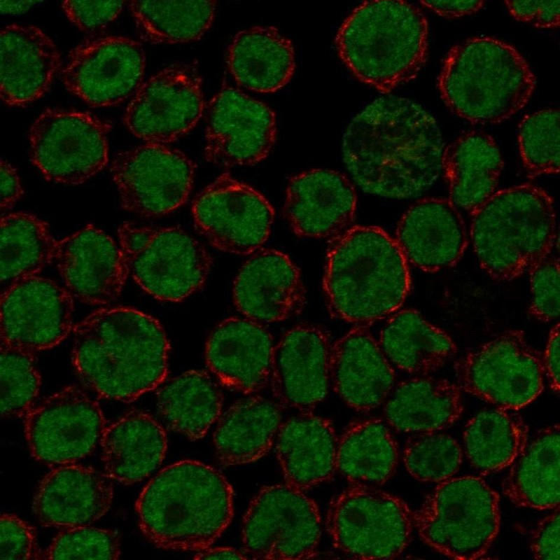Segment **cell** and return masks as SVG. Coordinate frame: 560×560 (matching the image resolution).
<instances>
[{
    "label": "cell",
    "instance_id": "obj_1",
    "mask_svg": "<svg viewBox=\"0 0 560 560\" xmlns=\"http://www.w3.org/2000/svg\"><path fill=\"white\" fill-rule=\"evenodd\" d=\"M442 137L434 118L407 98L375 99L344 134V162L366 192L408 198L428 190L442 169Z\"/></svg>",
    "mask_w": 560,
    "mask_h": 560
},
{
    "label": "cell",
    "instance_id": "obj_2",
    "mask_svg": "<svg viewBox=\"0 0 560 560\" xmlns=\"http://www.w3.org/2000/svg\"><path fill=\"white\" fill-rule=\"evenodd\" d=\"M169 350L160 323L134 309L97 310L74 330L76 372L108 399L130 402L156 388L167 376Z\"/></svg>",
    "mask_w": 560,
    "mask_h": 560
},
{
    "label": "cell",
    "instance_id": "obj_3",
    "mask_svg": "<svg viewBox=\"0 0 560 560\" xmlns=\"http://www.w3.org/2000/svg\"><path fill=\"white\" fill-rule=\"evenodd\" d=\"M139 527L158 547L200 551L229 525L233 490L224 475L200 461L183 460L162 469L136 503Z\"/></svg>",
    "mask_w": 560,
    "mask_h": 560
},
{
    "label": "cell",
    "instance_id": "obj_4",
    "mask_svg": "<svg viewBox=\"0 0 560 560\" xmlns=\"http://www.w3.org/2000/svg\"><path fill=\"white\" fill-rule=\"evenodd\" d=\"M410 284L408 262L382 228L356 225L335 237L323 289L335 317L359 325L382 318L402 305Z\"/></svg>",
    "mask_w": 560,
    "mask_h": 560
},
{
    "label": "cell",
    "instance_id": "obj_5",
    "mask_svg": "<svg viewBox=\"0 0 560 560\" xmlns=\"http://www.w3.org/2000/svg\"><path fill=\"white\" fill-rule=\"evenodd\" d=\"M428 22L405 1L374 0L356 7L336 36L339 56L361 82L388 93L418 74L428 52Z\"/></svg>",
    "mask_w": 560,
    "mask_h": 560
},
{
    "label": "cell",
    "instance_id": "obj_6",
    "mask_svg": "<svg viewBox=\"0 0 560 560\" xmlns=\"http://www.w3.org/2000/svg\"><path fill=\"white\" fill-rule=\"evenodd\" d=\"M536 77L511 45L477 36L453 47L438 77L441 97L456 115L475 124L503 122L530 99Z\"/></svg>",
    "mask_w": 560,
    "mask_h": 560
},
{
    "label": "cell",
    "instance_id": "obj_7",
    "mask_svg": "<svg viewBox=\"0 0 560 560\" xmlns=\"http://www.w3.org/2000/svg\"><path fill=\"white\" fill-rule=\"evenodd\" d=\"M471 216L474 252L497 281L519 276L558 241L554 202L532 184L496 191Z\"/></svg>",
    "mask_w": 560,
    "mask_h": 560
},
{
    "label": "cell",
    "instance_id": "obj_8",
    "mask_svg": "<svg viewBox=\"0 0 560 560\" xmlns=\"http://www.w3.org/2000/svg\"><path fill=\"white\" fill-rule=\"evenodd\" d=\"M414 522L424 542L440 552L456 559H477L498 533L499 498L479 477L449 478L428 496Z\"/></svg>",
    "mask_w": 560,
    "mask_h": 560
},
{
    "label": "cell",
    "instance_id": "obj_9",
    "mask_svg": "<svg viewBox=\"0 0 560 560\" xmlns=\"http://www.w3.org/2000/svg\"><path fill=\"white\" fill-rule=\"evenodd\" d=\"M118 233L129 275L152 296L178 302L204 285L212 258L183 230L139 227L125 222Z\"/></svg>",
    "mask_w": 560,
    "mask_h": 560
},
{
    "label": "cell",
    "instance_id": "obj_10",
    "mask_svg": "<svg viewBox=\"0 0 560 560\" xmlns=\"http://www.w3.org/2000/svg\"><path fill=\"white\" fill-rule=\"evenodd\" d=\"M414 514L400 498L356 485L331 502L326 527L335 547L356 559H391L407 547Z\"/></svg>",
    "mask_w": 560,
    "mask_h": 560
},
{
    "label": "cell",
    "instance_id": "obj_11",
    "mask_svg": "<svg viewBox=\"0 0 560 560\" xmlns=\"http://www.w3.org/2000/svg\"><path fill=\"white\" fill-rule=\"evenodd\" d=\"M454 368L461 390L499 408H522L544 388L542 355L519 330L499 334L458 360Z\"/></svg>",
    "mask_w": 560,
    "mask_h": 560
},
{
    "label": "cell",
    "instance_id": "obj_12",
    "mask_svg": "<svg viewBox=\"0 0 560 560\" xmlns=\"http://www.w3.org/2000/svg\"><path fill=\"white\" fill-rule=\"evenodd\" d=\"M321 536L316 504L304 491L286 483L262 488L243 520L244 552L251 559L309 558Z\"/></svg>",
    "mask_w": 560,
    "mask_h": 560
},
{
    "label": "cell",
    "instance_id": "obj_13",
    "mask_svg": "<svg viewBox=\"0 0 560 560\" xmlns=\"http://www.w3.org/2000/svg\"><path fill=\"white\" fill-rule=\"evenodd\" d=\"M110 128L86 112L46 109L29 130L31 162L50 181L80 184L107 164Z\"/></svg>",
    "mask_w": 560,
    "mask_h": 560
},
{
    "label": "cell",
    "instance_id": "obj_14",
    "mask_svg": "<svg viewBox=\"0 0 560 560\" xmlns=\"http://www.w3.org/2000/svg\"><path fill=\"white\" fill-rule=\"evenodd\" d=\"M111 171L125 209L159 217L187 201L195 164L179 150L146 143L117 155Z\"/></svg>",
    "mask_w": 560,
    "mask_h": 560
},
{
    "label": "cell",
    "instance_id": "obj_15",
    "mask_svg": "<svg viewBox=\"0 0 560 560\" xmlns=\"http://www.w3.org/2000/svg\"><path fill=\"white\" fill-rule=\"evenodd\" d=\"M192 213L196 230L211 246L237 255L258 251L267 240L274 217L260 192L229 174L195 197Z\"/></svg>",
    "mask_w": 560,
    "mask_h": 560
},
{
    "label": "cell",
    "instance_id": "obj_16",
    "mask_svg": "<svg viewBox=\"0 0 560 560\" xmlns=\"http://www.w3.org/2000/svg\"><path fill=\"white\" fill-rule=\"evenodd\" d=\"M106 421L99 404L78 387H67L26 414L25 435L32 456L65 465L89 455L101 442Z\"/></svg>",
    "mask_w": 560,
    "mask_h": 560
},
{
    "label": "cell",
    "instance_id": "obj_17",
    "mask_svg": "<svg viewBox=\"0 0 560 560\" xmlns=\"http://www.w3.org/2000/svg\"><path fill=\"white\" fill-rule=\"evenodd\" d=\"M204 108L202 82L196 66H167L142 83L125 113V124L147 143L168 144L198 122Z\"/></svg>",
    "mask_w": 560,
    "mask_h": 560
},
{
    "label": "cell",
    "instance_id": "obj_18",
    "mask_svg": "<svg viewBox=\"0 0 560 560\" xmlns=\"http://www.w3.org/2000/svg\"><path fill=\"white\" fill-rule=\"evenodd\" d=\"M276 135L273 110L226 83L206 106L204 156L214 164H255L269 155Z\"/></svg>",
    "mask_w": 560,
    "mask_h": 560
},
{
    "label": "cell",
    "instance_id": "obj_19",
    "mask_svg": "<svg viewBox=\"0 0 560 560\" xmlns=\"http://www.w3.org/2000/svg\"><path fill=\"white\" fill-rule=\"evenodd\" d=\"M145 52L140 43L122 36H104L78 46L62 70L66 88L88 104H118L141 85Z\"/></svg>",
    "mask_w": 560,
    "mask_h": 560
},
{
    "label": "cell",
    "instance_id": "obj_20",
    "mask_svg": "<svg viewBox=\"0 0 560 560\" xmlns=\"http://www.w3.org/2000/svg\"><path fill=\"white\" fill-rule=\"evenodd\" d=\"M73 297L55 281L33 275L1 292V342L31 353L60 343L72 327Z\"/></svg>",
    "mask_w": 560,
    "mask_h": 560
},
{
    "label": "cell",
    "instance_id": "obj_21",
    "mask_svg": "<svg viewBox=\"0 0 560 560\" xmlns=\"http://www.w3.org/2000/svg\"><path fill=\"white\" fill-rule=\"evenodd\" d=\"M53 261L70 295L91 304L115 300L129 275L120 246L92 225L57 241Z\"/></svg>",
    "mask_w": 560,
    "mask_h": 560
},
{
    "label": "cell",
    "instance_id": "obj_22",
    "mask_svg": "<svg viewBox=\"0 0 560 560\" xmlns=\"http://www.w3.org/2000/svg\"><path fill=\"white\" fill-rule=\"evenodd\" d=\"M331 348L327 334L316 326L300 325L283 336L274 346L270 373L281 405L307 412L326 398Z\"/></svg>",
    "mask_w": 560,
    "mask_h": 560
},
{
    "label": "cell",
    "instance_id": "obj_23",
    "mask_svg": "<svg viewBox=\"0 0 560 560\" xmlns=\"http://www.w3.org/2000/svg\"><path fill=\"white\" fill-rule=\"evenodd\" d=\"M356 208L355 190L346 176L333 170L314 169L290 179L284 213L297 235L326 238L348 229Z\"/></svg>",
    "mask_w": 560,
    "mask_h": 560
},
{
    "label": "cell",
    "instance_id": "obj_24",
    "mask_svg": "<svg viewBox=\"0 0 560 560\" xmlns=\"http://www.w3.org/2000/svg\"><path fill=\"white\" fill-rule=\"evenodd\" d=\"M396 236L407 261L428 272L456 264L468 241L461 211L449 199L440 197L412 204L398 222Z\"/></svg>",
    "mask_w": 560,
    "mask_h": 560
},
{
    "label": "cell",
    "instance_id": "obj_25",
    "mask_svg": "<svg viewBox=\"0 0 560 560\" xmlns=\"http://www.w3.org/2000/svg\"><path fill=\"white\" fill-rule=\"evenodd\" d=\"M238 310L256 323H272L299 313L304 303L300 271L284 253L260 248L243 265L233 286Z\"/></svg>",
    "mask_w": 560,
    "mask_h": 560
},
{
    "label": "cell",
    "instance_id": "obj_26",
    "mask_svg": "<svg viewBox=\"0 0 560 560\" xmlns=\"http://www.w3.org/2000/svg\"><path fill=\"white\" fill-rule=\"evenodd\" d=\"M111 478L92 468L61 465L41 481L33 510L44 526L70 528L89 525L109 509L113 496Z\"/></svg>",
    "mask_w": 560,
    "mask_h": 560
},
{
    "label": "cell",
    "instance_id": "obj_27",
    "mask_svg": "<svg viewBox=\"0 0 560 560\" xmlns=\"http://www.w3.org/2000/svg\"><path fill=\"white\" fill-rule=\"evenodd\" d=\"M330 382L348 405L368 411L384 402L396 376L377 340L360 326L332 346Z\"/></svg>",
    "mask_w": 560,
    "mask_h": 560
},
{
    "label": "cell",
    "instance_id": "obj_28",
    "mask_svg": "<svg viewBox=\"0 0 560 560\" xmlns=\"http://www.w3.org/2000/svg\"><path fill=\"white\" fill-rule=\"evenodd\" d=\"M61 65L55 44L31 25L10 24L1 31V98L11 106L39 99Z\"/></svg>",
    "mask_w": 560,
    "mask_h": 560
},
{
    "label": "cell",
    "instance_id": "obj_29",
    "mask_svg": "<svg viewBox=\"0 0 560 560\" xmlns=\"http://www.w3.org/2000/svg\"><path fill=\"white\" fill-rule=\"evenodd\" d=\"M273 349L270 333L260 323L230 318L211 332L205 358L224 384L249 393L261 389L270 379Z\"/></svg>",
    "mask_w": 560,
    "mask_h": 560
},
{
    "label": "cell",
    "instance_id": "obj_30",
    "mask_svg": "<svg viewBox=\"0 0 560 560\" xmlns=\"http://www.w3.org/2000/svg\"><path fill=\"white\" fill-rule=\"evenodd\" d=\"M338 440L329 420L309 412L282 423L276 453L286 484L304 491L329 480L337 470Z\"/></svg>",
    "mask_w": 560,
    "mask_h": 560
},
{
    "label": "cell",
    "instance_id": "obj_31",
    "mask_svg": "<svg viewBox=\"0 0 560 560\" xmlns=\"http://www.w3.org/2000/svg\"><path fill=\"white\" fill-rule=\"evenodd\" d=\"M503 167L500 150L489 134L463 133L444 149L442 169L449 200L472 215L495 192Z\"/></svg>",
    "mask_w": 560,
    "mask_h": 560
},
{
    "label": "cell",
    "instance_id": "obj_32",
    "mask_svg": "<svg viewBox=\"0 0 560 560\" xmlns=\"http://www.w3.org/2000/svg\"><path fill=\"white\" fill-rule=\"evenodd\" d=\"M386 421L398 431H438L463 410L461 389L443 378L418 375L396 384L384 402Z\"/></svg>",
    "mask_w": 560,
    "mask_h": 560
},
{
    "label": "cell",
    "instance_id": "obj_33",
    "mask_svg": "<svg viewBox=\"0 0 560 560\" xmlns=\"http://www.w3.org/2000/svg\"><path fill=\"white\" fill-rule=\"evenodd\" d=\"M227 63L233 78L241 87L257 92H274L293 75L294 48L276 27L253 26L234 36Z\"/></svg>",
    "mask_w": 560,
    "mask_h": 560
},
{
    "label": "cell",
    "instance_id": "obj_34",
    "mask_svg": "<svg viewBox=\"0 0 560 560\" xmlns=\"http://www.w3.org/2000/svg\"><path fill=\"white\" fill-rule=\"evenodd\" d=\"M100 444L107 475L130 484L148 477L162 463L167 439L153 417L134 411L106 427Z\"/></svg>",
    "mask_w": 560,
    "mask_h": 560
},
{
    "label": "cell",
    "instance_id": "obj_35",
    "mask_svg": "<svg viewBox=\"0 0 560 560\" xmlns=\"http://www.w3.org/2000/svg\"><path fill=\"white\" fill-rule=\"evenodd\" d=\"M377 342L393 367L414 376L437 371L457 352L446 332L413 309L391 315L382 327Z\"/></svg>",
    "mask_w": 560,
    "mask_h": 560
},
{
    "label": "cell",
    "instance_id": "obj_36",
    "mask_svg": "<svg viewBox=\"0 0 560 560\" xmlns=\"http://www.w3.org/2000/svg\"><path fill=\"white\" fill-rule=\"evenodd\" d=\"M281 419L277 401L255 396L237 402L219 418L214 435L218 461L237 465L259 459L271 448Z\"/></svg>",
    "mask_w": 560,
    "mask_h": 560
},
{
    "label": "cell",
    "instance_id": "obj_37",
    "mask_svg": "<svg viewBox=\"0 0 560 560\" xmlns=\"http://www.w3.org/2000/svg\"><path fill=\"white\" fill-rule=\"evenodd\" d=\"M503 484L516 505L545 510L559 503V426L542 429L527 440Z\"/></svg>",
    "mask_w": 560,
    "mask_h": 560
},
{
    "label": "cell",
    "instance_id": "obj_38",
    "mask_svg": "<svg viewBox=\"0 0 560 560\" xmlns=\"http://www.w3.org/2000/svg\"><path fill=\"white\" fill-rule=\"evenodd\" d=\"M219 386L205 372L189 371L172 379L158 393L157 407L172 430L196 440L219 419L223 406Z\"/></svg>",
    "mask_w": 560,
    "mask_h": 560
},
{
    "label": "cell",
    "instance_id": "obj_39",
    "mask_svg": "<svg viewBox=\"0 0 560 560\" xmlns=\"http://www.w3.org/2000/svg\"><path fill=\"white\" fill-rule=\"evenodd\" d=\"M398 462L396 442L380 419L355 423L338 440L337 469L353 484H383L393 475Z\"/></svg>",
    "mask_w": 560,
    "mask_h": 560
},
{
    "label": "cell",
    "instance_id": "obj_40",
    "mask_svg": "<svg viewBox=\"0 0 560 560\" xmlns=\"http://www.w3.org/2000/svg\"><path fill=\"white\" fill-rule=\"evenodd\" d=\"M527 437V426L514 410H485L466 424L464 449L476 470L489 473L510 465L524 448Z\"/></svg>",
    "mask_w": 560,
    "mask_h": 560
},
{
    "label": "cell",
    "instance_id": "obj_41",
    "mask_svg": "<svg viewBox=\"0 0 560 560\" xmlns=\"http://www.w3.org/2000/svg\"><path fill=\"white\" fill-rule=\"evenodd\" d=\"M57 244L48 225L34 215L25 212L2 215L1 292L21 279L36 275L53 261Z\"/></svg>",
    "mask_w": 560,
    "mask_h": 560
},
{
    "label": "cell",
    "instance_id": "obj_42",
    "mask_svg": "<svg viewBox=\"0 0 560 560\" xmlns=\"http://www.w3.org/2000/svg\"><path fill=\"white\" fill-rule=\"evenodd\" d=\"M141 37L153 43H181L200 38L214 20V1L129 3Z\"/></svg>",
    "mask_w": 560,
    "mask_h": 560
},
{
    "label": "cell",
    "instance_id": "obj_43",
    "mask_svg": "<svg viewBox=\"0 0 560 560\" xmlns=\"http://www.w3.org/2000/svg\"><path fill=\"white\" fill-rule=\"evenodd\" d=\"M403 461L407 471L417 480L442 482L458 471L462 450L447 434L438 431L417 433L407 440Z\"/></svg>",
    "mask_w": 560,
    "mask_h": 560
},
{
    "label": "cell",
    "instance_id": "obj_44",
    "mask_svg": "<svg viewBox=\"0 0 560 560\" xmlns=\"http://www.w3.org/2000/svg\"><path fill=\"white\" fill-rule=\"evenodd\" d=\"M559 111L542 109L526 115L518 130L523 164L533 176L557 174L560 164Z\"/></svg>",
    "mask_w": 560,
    "mask_h": 560
},
{
    "label": "cell",
    "instance_id": "obj_45",
    "mask_svg": "<svg viewBox=\"0 0 560 560\" xmlns=\"http://www.w3.org/2000/svg\"><path fill=\"white\" fill-rule=\"evenodd\" d=\"M40 384L32 353L1 344V416L13 418L27 414L32 408Z\"/></svg>",
    "mask_w": 560,
    "mask_h": 560
},
{
    "label": "cell",
    "instance_id": "obj_46",
    "mask_svg": "<svg viewBox=\"0 0 560 560\" xmlns=\"http://www.w3.org/2000/svg\"><path fill=\"white\" fill-rule=\"evenodd\" d=\"M120 542L113 531L83 525L63 528L47 550L51 559H116Z\"/></svg>",
    "mask_w": 560,
    "mask_h": 560
},
{
    "label": "cell",
    "instance_id": "obj_47",
    "mask_svg": "<svg viewBox=\"0 0 560 560\" xmlns=\"http://www.w3.org/2000/svg\"><path fill=\"white\" fill-rule=\"evenodd\" d=\"M531 290L529 314L551 322L559 315V257L558 241L528 270Z\"/></svg>",
    "mask_w": 560,
    "mask_h": 560
},
{
    "label": "cell",
    "instance_id": "obj_48",
    "mask_svg": "<svg viewBox=\"0 0 560 560\" xmlns=\"http://www.w3.org/2000/svg\"><path fill=\"white\" fill-rule=\"evenodd\" d=\"M35 534L27 522L11 514L1 517L0 559H28L34 558Z\"/></svg>",
    "mask_w": 560,
    "mask_h": 560
},
{
    "label": "cell",
    "instance_id": "obj_49",
    "mask_svg": "<svg viewBox=\"0 0 560 560\" xmlns=\"http://www.w3.org/2000/svg\"><path fill=\"white\" fill-rule=\"evenodd\" d=\"M123 1H76L62 3L68 18L80 29L91 32L113 21L121 12Z\"/></svg>",
    "mask_w": 560,
    "mask_h": 560
},
{
    "label": "cell",
    "instance_id": "obj_50",
    "mask_svg": "<svg viewBox=\"0 0 560 560\" xmlns=\"http://www.w3.org/2000/svg\"><path fill=\"white\" fill-rule=\"evenodd\" d=\"M511 15L517 20L540 28H556L559 26L560 1H507Z\"/></svg>",
    "mask_w": 560,
    "mask_h": 560
},
{
    "label": "cell",
    "instance_id": "obj_51",
    "mask_svg": "<svg viewBox=\"0 0 560 560\" xmlns=\"http://www.w3.org/2000/svg\"><path fill=\"white\" fill-rule=\"evenodd\" d=\"M559 510L544 518L534 530L531 546L533 556L539 559H559Z\"/></svg>",
    "mask_w": 560,
    "mask_h": 560
},
{
    "label": "cell",
    "instance_id": "obj_52",
    "mask_svg": "<svg viewBox=\"0 0 560 560\" xmlns=\"http://www.w3.org/2000/svg\"><path fill=\"white\" fill-rule=\"evenodd\" d=\"M559 325L557 323L551 330L546 344L542 363L545 376L552 390L559 392Z\"/></svg>",
    "mask_w": 560,
    "mask_h": 560
},
{
    "label": "cell",
    "instance_id": "obj_53",
    "mask_svg": "<svg viewBox=\"0 0 560 560\" xmlns=\"http://www.w3.org/2000/svg\"><path fill=\"white\" fill-rule=\"evenodd\" d=\"M23 193L16 170L6 161L1 160V209H10Z\"/></svg>",
    "mask_w": 560,
    "mask_h": 560
},
{
    "label": "cell",
    "instance_id": "obj_54",
    "mask_svg": "<svg viewBox=\"0 0 560 560\" xmlns=\"http://www.w3.org/2000/svg\"><path fill=\"white\" fill-rule=\"evenodd\" d=\"M420 4L439 15L457 18L471 15L481 9L482 1H422Z\"/></svg>",
    "mask_w": 560,
    "mask_h": 560
},
{
    "label": "cell",
    "instance_id": "obj_55",
    "mask_svg": "<svg viewBox=\"0 0 560 560\" xmlns=\"http://www.w3.org/2000/svg\"><path fill=\"white\" fill-rule=\"evenodd\" d=\"M195 559H248L244 552L231 547H206L198 551Z\"/></svg>",
    "mask_w": 560,
    "mask_h": 560
},
{
    "label": "cell",
    "instance_id": "obj_56",
    "mask_svg": "<svg viewBox=\"0 0 560 560\" xmlns=\"http://www.w3.org/2000/svg\"><path fill=\"white\" fill-rule=\"evenodd\" d=\"M38 1H1V12L4 14H18L26 12Z\"/></svg>",
    "mask_w": 560,
    "mask_h": 560
}]
</instances>
